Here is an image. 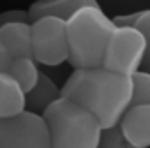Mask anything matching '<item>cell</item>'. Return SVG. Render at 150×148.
Returning <instances> with one entry per match:
<instances>
[{"label": "cell", "instance_id": "1", "mask_svg": "<svg viewBox=\"0 0 150 148\" xmlns=\"http://www.w3.org/2000/svg\"><path fill=\"white\" fill-rule=\"evenodd\" d=\"M132 78L106 67L74 69L62 85V97L90 111L103 129L118 125L132 104Z\"/></svg>", "mask_w": 150, "mask_h": 148}, {"label": "cell", "instance_id": "2", "mask_svg": "<svg viewBox=\"0 0 150 148\" xmlns=\"http://www.w3.org/2000/svg\"><path fill=\"white\" fill-rule=\"evenodd\" d=\"M69 63L72 69H94L103 67L104 53L115 21L110 20L99 6H87L74 13L67 21Z\"/></svg>", "mask_w": 150, "mask_h": 148}, {"label": "cell", "instance_id": "3", "mask_svg": "<svg viewBox=\"0 0 150 148\" xmlns=\"http://www.w3.org/2000/svg\"><path fill=\"white\" fill-rule=\"evenodd\" d=\"M51 148H97L101 137L99 120L71 99L60 97L44 113Z\"/></svg>", "mask_w": 150, "mask_h": 148}, {"label": "cell", "instance_id": "4", "mask_svg": "<svg viewBox=\"0 0 150 148\" xmlns=\"http://www.w3.org/2000/svg\"><path fill=\"white\" fill-rule=\"evenodd\" d=\"M146 51V39L136 27H117L110 37L103 67L132 76L141 70V63Z\"/></svg>", "mask_w": 150, "mask_h": 148}, {"label": "cell", "instance_id": "5", "mask_svg": "<svg viewBox=\"0 0 150 148\" xmlns=\"http://www.w3.org/2000/svg\"><path fill=\"white\" fill-rule=\"evenodd\" d=\"M32 25V56L37 63L57 67L69 60L67 23L57 16H44Z\"/></svg>", "mask_w": 150, "mask_h": 148}, {"label": "cell", "instance_id": "6", "mask_svg": "<svg viewBox=\"0 0 150 148\" xmlns=\"http://www.w3.org/2000/svg\"><path fill=\"white\" fill-rule=\"evenodd\" d=\"M0 148H51L42 116L23 111L0 120Z\"/></svg>", "mask_w": 150, "mask_h": 148}, {"label": "cell", "instance_id": "7", "mask_svg": "<svg viewBox=\"0 0 150 148\" xmlns=\"http://www.w3.org/2000/svg\"><path fill=\"white\" fill-rule=\"evenodd\" d=\"M129 148H150V104L131 106L120 120Z\"/></svg>", "mask_w": 150, "mask_h": 148}, {"label": "cell", "instance_id": "8", "mask_svg": "<svg viewBox=\"0 0 150 148\" xmlns=\"http://www.w3.org/2000/svg\"><path fill=\"white\" fill-rule=\"evenodd\" d=\"M0 41L9 51L11 58H34L32 56V25L25 21L7 23L0 27Z\"/></svg>", "mask_w": 150, "mask_h": 148}, {"label": "cell", "instance_id": "9", "mask_svg": "<svg viewBox=\"0 0 150 148\" xmlns=\"http://www.w3.org/2000/svg\"><path fill=\"white\" fill-rule=\"evenodd\" d=\"M27 111L25 90L9 72H0V120L13 118Z\"/></svg>", "mask_w": 150, "mask_h": 148}, {"label": "cell", "instance_id": "10", "mask_svg": "<svg viewBox=\"0 0 150 148\" xmlns=\"http://www.w3.org/2000/svg\"><path fill=\"white\" fill-rule=\"evenodd\" d=\"M87 6H99V2L97 0H35L28 9V16L30 23L44 16H57L67 21L78 9Z\"/></svg>", "mask_w": 150, "mask_h": 148}, {"label": "cell", "instance_id": "11", "mask_svg": "<svg viewBox=\"0 0 150 148\" xmlns=\"http://www.w3.org/2000/svg\"><path fill=\"white\" fill-rule=\"evenodd\" d=\"M62 97V88H58L51 78H48L46 74L41 72L39 76V81L37 85L28 90L25 94V102H27V111L30 113H35V115H41L55 102Z\"/></svg>", "mask_w": 150, "mask_h": 148}, {"label": "cell", "instance_id": "12", "mask_svg": "<svg viewBox=\"0 0 150 148\" xmlns=\"http://www.w3.org/2000/svg\"><path fill=\"white\" fill-rule=\"evenodd\" d=\"M113 21L117 27H136L143 32L146 39V51H145V58L141 63V70L150 72V9L138 11L132 14H122V16H117Z\"/></svg>", "mask_w": 150, "mask_h": 148}, {"label": "cell", "instance_id": "13", "mask_svg": "<svg viewBox=\"0 0 150 148\" xmlns=\"http://www.w3.org/2000/svg\"><path fill=\"white\" fill-rule=\"evenodd\" d=\"M9 74L20 83V87L25 90V94L28 90H32L41 76V70L37 67V62L34 58H14L11 67H9Z\"/></svg>", "mask_w": 150, "mask_h": 148}, {"label": "cell", "instance_id": "14", "mask_svg": "<svg viewBox=\"0 0 150 148\" xmlns=\"http://www.w3.org/2000/svg\"><path fill=\"white\" fill-rule=\"evenodd\" d=\"M132 104H150V72L146 70H138L132 74Z\"/></svg>", "mask_w": 150, "mask_h": 148}, {"label": "cell", "instance_id": "15", "mask_svg": "<svg viewBox=\"0 0 150 148\" xmlns=\"http://www.w3.org/2000/svg\"><path fill=\"white\" fill-rule=\"evenodd\" d=\"M97 148H129V143L124 136V130H122L120 123L101 130Z\"/></svg>", "mask_w": 150, "mask_h": 148}, {"label": "cell", "instance_id": "16", "mask_svg": "<svg viewBox=\"0 0 150 148\" xmlns=\"http://www.w3.org/2000/svg\"><path fill=\"white\" fill-rule=\"evenodd\" d=\"M16 21L30 23L28 11H16V9H11V11L0 13V27H4V25H7V23H16Z\"/></svg>", "mask_w": 150, "mask_h": 148}, {"label": "cell", "instance_id": "17", "mask_svg": "<svg viewBox=\"0 0 150 148\" xmlns=\"http://www.w3.org/2000/svg\"><path fill=\"white\" fill-rule=\"evenodd\" d=\"M11 63H13V58L6 49V46L2 44V41H0V72H9Z\"/></svg>", "mask_w": 150, "mask_h": 148}]
</instances>
